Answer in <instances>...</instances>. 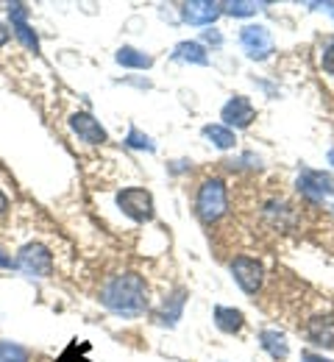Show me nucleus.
I'll list each match as a JSON object with an SVG mask.
<instances>
[{
    "label": "nucleus",
    "instance_id": "obj_1",
    "mask_svg": "<svg viewBox=\"0 0 334 362\" xmlns=\"http://www.w3.org/2000/svg\"><path fill=\"white\" fill-rule=\"evenodd\" d=\"M100 304L109 313H114V315H123V317L145 315V310H148V287H145V279L134 271L109 276L103 281V287H100Z\"/></svg>",
    "mask_w": 334,
    "mask_h": 362
},
{
    "label": "nucleus",
    "instance_id": "obj_2",
    "mask_svg": "<svg viewBox=\"0 0 334 362\" xmlns=\"http://www.w3.org/2000/svg\"><path fill=\"white\" fill-rule=\"evenodd\" d=\"M229 212V192L223 179H206L195 195V215L203 223H215Z\"/></svg>",
    "mask_w": 334,
    "mask_h": 362
},
{
    "label": "nucleus",
    "instance_id": "obj_3",
    "mask_svg": "<svg viewBox=\"0 0 334 362\" xmlns=\"http://www.w3.org/2000/svg\"><path fill=\"white\" fill-rule=\"evenodd\" d=\"M120 212L126 218H131L134 223H150L156 218V204H153V195L145 189V187H123L117 195H114Z\"/></svg>",
    "mask_w": 334,
    "mask_h": 362
},
{
    "label": "nucleus",
    "instance_id": "obj_4",
    "mask_svg": "<svg viewBox=\"0 0 334 362\" xmlns=\"http://www.w3.org/2000/svg\"><path fill=\"white\" fill-rule=\"evenodd\" d=\"M17 268L28 276H37V279H48L53 273V254L45 243H25L20 251H17Z\"/></svg>",
    "mask_w": 334,
    "mask_h": 362
},
{
    "label": "nucleus",
    "instance_id": "obj_5",
    "mask_svg": "<svg viewBox=\"0 0 334 362\" xmlns=\"http://www.w3.org/2000/svg\"><path fill=\"white\" fill-rule=\"evenodd\" d=\"M229 271L234 276L239 290L248 293V296L259 293V287H262V281H265V268H262V262L254 259V257H245V254H239V257H234V259L229 262Z\"/></svg>",
    "mask_w": 334,
    "mask_h": 362
},
{
    "label": "nucleus",
    "instance_id": "obj_6",
    "mask_svg": "<svg viewBox=\"0 0 334 362\" xmlns=\"http://www.w3.org/2000/svg\"><path fill=\"white\" fill-rule=\"evenodd\" d=\"M295 187L301 195L312 198V201H323V198H334V176L326 170H315V168H301Z\"/></svg>",
    "mask_w": 334,
    "mask_h": 362
},
{
    "label": "nucleus",
    "instance_id": "obj_7",
    "mask_svg": "<svg viewBox=\"0 0 334 362\" xmlns=\"http://www.w3.org/2000/svg\"><path fill=\"white\" fill-rule=\"evenodd\" d=\"M239 45L245 47L248 59L265 62V59H270V53H273V37H270V31H268L265 25H245V28L239 31Z\"/></svg>",
    "mask_w": 334,
    "mask_h": 362
},
{
    "label": "nucleus",
    "instance_id": "obj_8",
    "mask_svg": "<svg viewBox=\"0 0 334 362\" xmlns=\"http://www.w3.org/2000/svg\"><path fill=\"white\" fill-rule=\"evenodd\" d=\"M220 120H223V126H229L232 132H237V129H248V126L256 120V109H254L251 98H245V95H234V98H229V100H226V106L220 109Z\"/></svg>",
    "mask_w": 334,
    "mask_h": 362
},
{
    "label": "nucleus",
    "instance_id": "obj_9",
    "mask_svg": "<svg viewBox=\"0 0 334 362\" xmlns=\"http://www.w3.org/2000/svg\"><path fill=\"white\" fill-rule=\"evenodd\" d=\"M28 6L25 3H11L8 6V23H11V34L28 47L31 53H40V37L34 31V25L28 23Z\"/></svg>",
    "mask_w": 334,
    "mask_h": 362
},
{
    "label": "nucleus",
    "instance_id": "obj_10",
    "mask_svg": "<svg viewBox=\"0 0 334 362\" xmlns=\"http://www.w3.org/2000/svg\"><path fill=\"white\" fill-rule=\"evenodd\" d=\"M67 123H70V132L78 136L81 142H87V145H103L109 139L106 129L100 126V120H97L95 115H90V112H73Z\"/></svg>",
    "mask_w": 334,
    "mask_h": 362
},
{
    "label": "nucleus",
    "instance_id": "obj_11",
    "mask_svg": "<svg viewBox=\"0 0 334 362\" xmlns=\"http://www.w3.org/2000/svg\"><path fill=\"white\" fill-rule=\"evenodd\" d=\"M220 14H223V8L215 0H190L181 6V20L187 25H212Z\"/></svg>",
    "mask_w": 334,
    "mask_h": 362
},
{
    "label": "nucleus",
    "instance_id": "obj_12",
    "mask_svg": "<svg viewBox=\"0 0 334 362\" xmlns=\"http://www.w3.org/2000/svg\"><path fill=\"white\" fill-rule=\"evenodd\" d=\"M306 337L318 349H334V315H318L306 323Z\"/></svg>",
    "mask_w": 334,
    "mask_h": 362
},
{
    "label": "nucleus",
    "instance_id": "obj_13",
    "mask_svg": "<svg viewBox=\"0 0 334 362\" xmlns=\"http://www.w3.org/2000/svg\"><path fill=\"white\" fill-rule=\"evenodd\" d=\"M259 346L270 360L276 362H285L290 357V343H287V337L279 329H262L259 332Z\"/></svg>",
    "mask_w": 334,
    "mask_h": 362
},
{
    "label": "nucleus",
    "instance_id": "obj_14",
    "mask_svg": "<svg viewBox=\"0 0 334 362\" xmlns=\"http://www.w3.org/2000/svg\"><path fill=\"white\" fill-rule=\"evenodd\" d=\"M212 320H215V326L223 334H237L239 329L245 326V315L239 310H234V307H223V304H217L212 310Z\"/></svg>",
    "mask_w": 334,
    "mask_h": 362
},
{
    "label": "nucleus",
    "instance_id": "obj_15",
    "mask_svg": "<svg viewBox=\"0 0 334 362\" xmlns=\"http://www.w3.org/2000/svg\"><path fill=\"white\" fill-rule=\"evenodd\" d=\"M173 62H184V64H198V67H209V53L201 42H179L173 47Z\"/></svg>",
    "mask_w": 334,
    "mask_h": 362
},
{
    "label": "nucleus",
    "instance_id": "obj_16",
    "mask_svg": "<svg viewBox=\"0 0 334 362\" xmlns=\"http://www.w3.org/2000/svg\"><path fill=\"white\" fill-rule=\"evenodd\" d=\"M114 62L120 67H129V70H150L153 67V56H148L145 50L131 45H123L117 53H114Z\"/></svg>",
    "mask_w": 334,
    "mask_h": 362
},
{
    "label": "nucleus",
    "instance_id": "obj_17",
    "mask_svg": "<svg viewBox=\"0 0 334 362\" xmlns=\"http://www.w3.org/2000/svg\"><path fill=\"white\" fill-rule=\"evenodd\" d=\"M184 301H187V290H176L165 304H162V310H159V323L162 326H167V329H173L179 320H181V310H184Z\"/></svg>",
    "mask_w": 334,
    "mask_h": 362
},
{
    "label": "nucleus",
    "instance_id": "obj_18",
    "mask_svg": "<svg viewBox=\"0 0 334 362\" xmlns=\"http://www.w3.org/2000/svg\"><path fill=\"white\" fill-rule=\"evenodd\" d=\"M201 134L206 136L215 148H220V151H232L237 145V134L229 126H223V123H209V126L201 129Z\"/></svg>",
    "mask_w": 334,
    "mask_h": 362
},
{
    "label": "nucleus",
    "instance_id": "obj_19",
    "mask_svg": "<svg viewBox=\"0 0 334 362\" xmlns=\"http://www.w3.org/2000/svg\"><path fill=\"white\" fill-rule=\"evenodd\" d=\"M268 3H256V0H226V3H220L223 14H229V17H254Z\"/></svg>",
    "mask_w": 334,
    "mask_h": 362
},
{
    "label": "nucleus",
    "instance_id": "obj_20",
    "mask_svg": "<svg viewBox=\"0 0 334 362\" xmlns=\"http://www.w3.org/2000/svg\"><path fill=\"white\" fill-rule=\"evenodd\" d=\"M123 145H126V148H131V151L156 153V142H153V136L143 134L137 126H131V129H129V134H126V139H123Z\"/></svg>",
    "mask_w": 334,
    "mask_h": 362
},
{
    "label": "nucleus",
    "instance_id": "obj_21",
    "mask_svg": "<svg viewBox=\"0 0 334 362\" xmlns=\"http://www.w3.org/2000/svg\"><path fill=\"white\" fill-rule=\"evenodd\" d=\"M0 362H28V349L20 343L0 340Z\"/></svg>",
    "mask_w": 334,
    "mask_h": 362
},
{
    "label": "nucleus",
    "instance_id": "obj_22",
    "mask_svg": "<svg viewBox=\"0 0 334 362\" xmlns=\"http://www.w3.org/2000/svg\"><path fill=\"white\" fill-rule=\"evenodd\" d=\"M265 215L273 221V226H279V228L292 226V212H290L287 204H268V206H265Z\"/></svg>",
    "mask_w": 334,
    "mask_h": 362
},
{
    "label": "nucleus",
    "instance_id": "obj_23",
    "mask_svg": "<svg viewBox=\"0 0 334 362\" xmlns=\"http://www.w3.org/2000/svg\"><path fill=\"white\" fill-rule=\"evenodd\" d=\"M321 67L334 78V37L323 45V50H321Z\"/></svg>",
    "mask_w": 334,
    "mask_h": 362
},
{
    "label": "nucleus",
    "instance_id": "obj_24",
    "mask_svg": "<svg viewBox=\"0 0 334 362\" xmlns=\"http://www.w3.org/2000/svg\"><path fill=\"white\" fill-rule=\"evenodd\" d=\"M203 42L212 47H220L223 45V34L220 31H215V28H209V31H203Z\"/></svg>",
    "mask_w": 334,
    "mask_h": 362
},
{
    "label": "nucleus",
    "instance_id": "obj_25",
    "mask_svg": "<svg viewBox=\"0 0 334 362\" xmlns=\"http://www.w3.org/2000/svg\"><path fill=\"white\" fill-rule=\"evenodd\" d=\"M0 268H6V271H8V268H17V262H14L3 248H0Z\"/></svg>",
    "mask_w": 334,
    "mask_h": 362
},
{
    "label": "nucleus",
    "instance_id": "obj_26",
    "mask_svg": "<svg viewBox=\"0 0 334 362\" xmlns=\"http://www.w3.org/2000/svg\"><path fill=\"white\" fill-rule=\"evenodd\" d=\"M8 37H11V31H8V25L6 23H0V47L8 42Z\"/></svg>",
    "mask_w": 334,
    "mask_h": 362
},
{
    "label": "nucleus",
    "instance_id": "obj_27",
    "mask_svg": "<svg viewBox=\"0 0 334 362\" xmlns=\"http://www.w3.org/2000/svg\"><path fill=\"white\" fill-rule=\"evenodd\" d=\"M301 362H332V360H326V357H321V354H304Z\"/></svg>",
    "mask_w": 334,
    "mask_h": 362
},
{
    "label": "nucleus",
    "instance_id": "obj_28",
    "mask_svg": "<svg viewBox=\"0 0 334 362\" xmlns=\"http://www.w3.org/2000/svg\"><path fill=\"white\" fill-rule=\"evenodd\" d=\"M187 165H190V162H173L167 170H170V173H181V170H187Z\"/></svg>",
    "mask_w": 334,
    "mask_h": 362
},
{
    "label": "nucleus",
    "instance_id": "obj_29",
    "mask_svg": "<svg viewBox=\"0 0 334 362\" xmlns=\"http://www.w3.org/2000/svg\"><path fill=\"white\" fill-rule=\"evenodd\" d=\"M6 209H8V195H6L3 189H0V215H3Z\"/></svg>",
    "mask_w": 334,
    "mask_h": 362
},
{
    "label": "nucleus",
    "instance_id": "obj_30",
    "mask_svg": "<svg viewBox=\"0 0 334 362\" xmlns=\"http://www.w3.org/2000/svg\"><path fill=\"white\" fill-rule=\"evenodd\" d=\"M312 6H315V8H326V11L334 17V3H312Z\"/></svg>",
    "mask_w": 334,
    "mask_h": 362
},
{
    "label": "nucleus",
    "instance_id": "obj_31",
    "mask_svg": "<svg viewBox=\"0 0 334 362\" xmlns=\"http://www.w3.org/2000/svg\"><path fill=\"white\" fill-rule=\"evenodd\" d=\"M329 165H332V168H334V148H332V151H329Z\"/></svg>",
    "mask_w": 334,
    "mask_h": 362
}]
</instances>
